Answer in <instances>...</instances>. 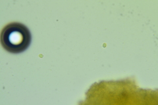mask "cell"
Returning <instances> with one entry per match:
<instances>
[{
	"mask_svg": "<svg viewBox=\"0 0 158 105\" xmlns=\"http://www.w3.org/2000/svg\"><path fill=\"white\" fill-rule=\"evenodd\" d=\"M31 42V32L21 23H10L2 30L1 43L3 47L9 53H21L29 47Z\"/></svg>",
	"mask_w": 158,
	"mask_h": 105,
	"instance_id": "1",
	"label": "cell"
}]
</instances>
